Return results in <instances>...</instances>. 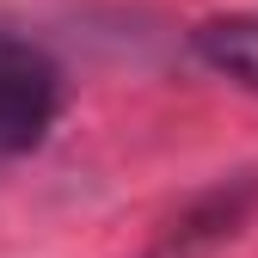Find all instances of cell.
Segmentation results:
<instances>
[{"label": "cell", "instance_id": "obj_2", "mask_svg": "<svg viewBox=\"0 0 258 258\" xmlns=\"http://www.w3.org/2000/svg\"><path fill=\"white\" fill-rule=\"evenodd\" d=\"M246 203H252V184H221V190H209L203 203H190L172 228H166V240H160L148 258H203V246H215L221 234H234V221L246 215Z\"/></svg>", "mask_w": 258, "mask_h": 258}, {"label": "cell", "instance_id": "obj_4", "mask_svg": "<svg viewBox=\"0 0 258 258\" xmlns=\"http://www.w3.org/2000/svg\"><path fill=\"white\" fill-rule=\"evenodd\" d=\"M13 43H19V31H13V25H0V49H13Z\"/></svg>", "mask_w": 258, "mask_h": 258}, {"label": "cell", "instance_id": "obj_1", "mask_svg": "<svg viewBox=\"0 0 258 258\" xmlns=\"http://www.w3.org/2000/svg\"><path fill=\"white\" fill-rule=\"evenodd\" d=\"M61 117V68L19 37L13 49H0V166H13L19 154H31Z\"/></svg>", "mask_w": 258, "mask_h": 258}, {"label": "cell", "instance_id": "obj_3", "mask_svg": "<svg viewBox=\"0 0 258 258\" xmlns=\"http://www.w3.org/2000/svg\"><path fill=\"white\" fill-rule=\"evenodd\" d=\"M190 49H197L215 74H228L240 86L258 92V13H228V19H203L190 31Z\"/></svg>", "mask_w": 258, "mask_h": 258}]
</instances>
